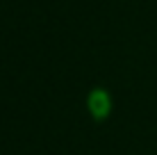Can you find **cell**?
Segmentation results:
<instances>
[{
  "instance_id": "6da1fadb",
  "label": "cell",
  "mask_w": 157,
  "mask_h": 155,
  "mask_svg": "<svg viewBox=\"0 0 157 155\" xmlns=\"http://www.w3.org/2000/svg\"><path fill=\"white\" fill-rule=\"evenodd\" d=\"M109 96H107L105 91H100V89H96L94 94L89 96V110H91V114H94V119H105L107 116V112H109Z\"/></svg>"
}]
</instances>
